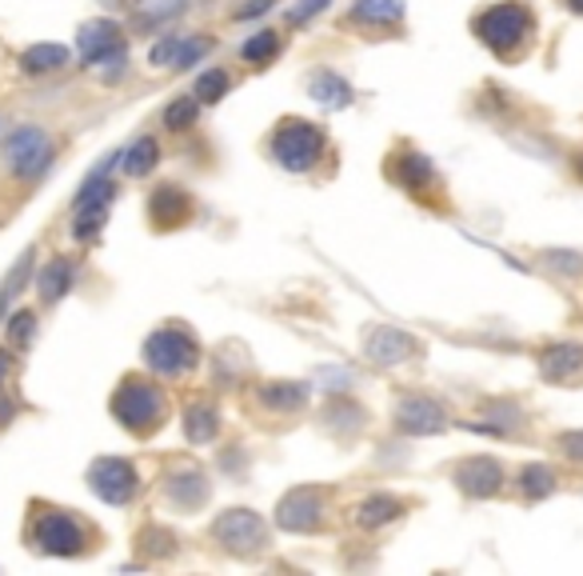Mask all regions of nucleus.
Masks as SVG:
<instances>
[{
    "label": "nucleus",
    "instance_id": "f257e3e1",
    "mask_svg": "<svg viewBox=\"0 0 583 576\" xmlns=\"http://www.w3.org/2000/svg\"><path fill=\"white\" fill-rule=\"evenodd\" d=\"M53 160V141L45 136V129H36V124H24V129H12L4 136V165H9L12 177L21 180H33L41 177Z\"/></svg>",
    "mask_w": 583,
    "mask_h": 576
},
{
    "label": "nucleus",
    "instance_id": "f03ea898",
    "mask_svg": "<svg viewBox=\"0 0 583 576\" xmlns=\"http://www.w3.org/2000/svg\"><path fill=\"white\" fill-rule=\"evenodd\" d=\"M33 541L45 556H77L85 553V529L68 512H41L33 524Z\"/></svg>",
    "mask_w": 583,
    "mask_h": 576
},
{
    "label": "nucleus",
    "instance_id": "7ed1b4c3",
    "mask_svg": "<svg viewBox=\"0 0 583 576\" xmlns=\"http://www.w3.org/2000/svg\"><path fill=\"white\" fill-rule=\"evenodd\" d=\"M112 412H116V421H121L124 429L148 432L153 424H160V397H156V388L141 385V380H128V385L112 397Z\"/></svg>",
    "mask_w": 583,
    "mask_h": 576
},
{
    "label": "nucleus",
    "instance_id": "20e7f679",
    "mask_svg": "<svg viewBox=\"0 0 583 576\" xmlns=\"http://www.w3.org/2000/svg\"><path fill=\"white\" fill-rule=\"evenodd\" d=\"M89 485L100 500H109V505H124V500H133L136 492V473L128 461H116V456H104L97 465L89 468Z\"/></svg>",
    "mask_w": 583,
    "mask_h": 576
},
{
    "label": "nucleus",
    "instance_id": "39448f33",
    "mask_svg": "<svg viewBox=\"0 0 583 576\" xmlns=\"http://www.w3.org/2000/svg\"><path fill=\"white\" fill-rule=\"evenodd\" d=\"M77 48H80V60H85V65H100V60H109V56H124L121 29H116L112 21L85 24L77 36Z\"/></svg>",
    "mask_w": 583,
    "mask_h": 576
},
{
    "label": "nucleus",
    "instance_id": "423d86ee",
    "mask_svg": "<svg viewBox=\"0 0 583 576\" xmlns=\"http://www.w3.org/2000/svg\"><path fill=\"white\" fill-rule=\"evenodd\" d=\"M192 361V344H184L180 333H156L148 341V365L156 373H180Z\"/></svg>",
    "mask_w": 583,
    "mask_h": 576
},
{
    "label": "nucleus",
    "instance_id": "0eeeda50",
    "mask_svg": "<svg viewBox=\"0 0 583 576\" xmlns=\"http://www.w3.org/2000/svg\"><path fill=\"white\" fill-rule=\"evenodd\" d=\"M68 65V48L65 45H33L21 53V68L24 73H33V77H41V73H56V68Z\"/></svg>",
    "mask_w": 583,
    "mask_h": 576
},
{
    "label": "nucleus",
    "instance_id": "6e6552de",
    "mask_svg": "<svg viewBox=\"0 0 583 576\" xmlns=\"http://www.w3.org/2000/svg\"><path fill=\"white\" fill-rule=\"evenodd\" d=\"M33 248L29 253H21V261L9 268V277H4V285H0V321L9 317V309H12V300L21 297V288L29 285V277H33Z\"/></svg>",
    "mask_w": 583,
    "mask_h": 576
},
{
    "label": "nucleus",
    "instance_id": "1a4fd4ad",
    "mask_svg": "<svg viewBox=\"0 0 583 576\" xmlns=\"http://www.w3.org/2000/svg\"><path fill=\"white\" fill-rule=\"evenodd\" d=\"M204 41H172V36H168V41H160V45L153 48V65H172V68H180V65H192V60H197L200 53H204Z\"/></svg>",
    "mask_w": 583,
    "mask_h": 576
},
{
    "label": "nucleus",
    "instance_id": "9d476101",
    "mask_svg": "<svg viewBox=\"0 0 583 576\" xmlns=\"http://www.w3.org/2000/svg\"><path fill=\"white\" fill-rule=\"evenodd\" d=\"M68 285H72V261H53V265L41 273V280H36L45 304H56V300L68 292Z\"/></svg>",
    "mask_w": 583,
    "mask_h": 576
},
{
    "label": "nucleus",
    "instance_id": "9b49d317",
    "mask_svg": "<svg viewBox=\"0 0 583 576\" xmlns=\"http://www.w3.org/2000/svg\"><path fill=\"white\" fill-rule=\"evenodd\" d=\"M156 156H160V148H156L153 136H141V141L124 153V173H133V177H144V173H153Z\"/></svg>",
    "mask_w": 583,
    "mask_h": 576
},
{
    "label": "nucleus",
    "instance_id": "f8f14e48",
    "mask_svg": "<svg viewBox=\"0 0 583 576\" xmlns=\"http://www.w3.org/2000/svg\"><path fill=\"white\" fill-rule=\"evenodd\" d=\"M583 365V348H551L548 356H543V377H568V373H575V368Z\"/></svg>",
    "mask_w": 583,
    "mask_h": 576
},
{
    "label": "nucleus",
    "instance_id": "ddd939ff",
    "mask_svg": "<svg viewBox=\"0 0 583 576\" xmlns=\"http://www.w3.org/2000/svg\"><path fill=\"white\" fill-rule=\"evenodd\" d=\"M33 333H36V317L33 312H12V321H9V341L16 344V348H24V344L33 341Z\"/></svg>",
    "mask_w": 583,
    "mask_h": 576
},
{
    "label": "nucleus",
    "instance_id": "4468645a",
    "mask_svg": "<svg viewBox=\"0 0 583 576\" xmlns=\"http://www.w3.org/2000/svg\"><path fill=\"white\" fill-rule=\"evenodd\" d=\"M224 89H228V77H224V73H209V77H200V85H197L200 100H221Z\"/></svg>",
    "mask_w": 583,
    "mask_h": 576
},
{
    "label": "nucleus",
    "instance_id": "2eb2a0df",
    "mask_svg": "<svg viewBox=\"0 0 583 576\" xmlns=\"http://www.w3.org/2000/svg\"><path fill=\"white\" fill-rule=\"evenodd\" d=\"M192 117H197V104H192V100H180V104H172V109L165 112L168 129H184V124H192Z\"/></svg>",
    "mask_w": 583,
    "mask_h": 576
},
{
    "label": "nucleus",
    "instance_id": "dca6fc26",
    "mask_svg": "<svg viewBox=\"0 0 583 576\" xmlns=\"http://www.w3.org/2000/svg\"><path fill=\"white\" fill-rule=\"evenodd\" d=\"M268 53H276V36H268V33H260L256 41L244 45V60H260V56H268Z\"/></svg>",
    "mask_w": 583,
    "mask_h": 576
},
{
    "label": "nucleus",
    "instance_id": "f3484780",
    "mask_svg": "<svg viewBox=\"0 0 583 576\" xmlns=\"http://www.w3.org/2000/svg\"><path fill=\"white\" fill-rule=\"evenodd\" d=\"M360 16H396L400 12V4L396 0H368V4H360Z\"/></svg>",
    "mask_w": 583,
    "mask_h": 576
},
{
    "label": "nucleus",
    "instance_id": "a211bd4d",
    "mask_svg": "<svg viewBox=\"0 0 583 576\" xmlns=\"http://www.w3.org/2000/svg\"><path fill=\"white\" fill-rule=\"evenodd\" d=\"M9 377H12V353L9 348H0V388L9 385Z\"/></svg>",
    "mask_w": 583,
    "mask_h": 576
}]
</instances>
